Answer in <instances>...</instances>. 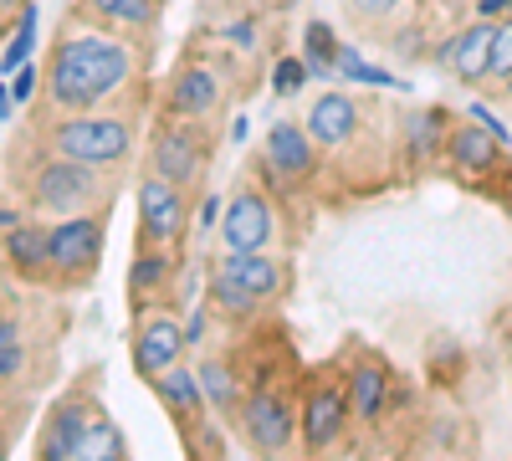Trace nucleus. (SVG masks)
I'll list each match as a JSON object with an SVG mask.
<instances>
[{
  "label": "nucleus",
  "mask_w": 512,
  "mask_h": 461,
  "mask_svg": "<svg viewBox=\"0 0 512 461\" xmlns=\"http://www.w3.org/2000/svg\"><path fill=\"white\" fill-rule=\"evenodd\" d=\"M134 72L123 41L82 31V36H62V47L52 52L47 67V98L57 108H93L98 98H108L113 88H123V77Z\"/></svg>",
  "instance_id": "1"
},
{
  "label": "nucleus",
  "mask_w": 512,
  "mask_h": 461,
  "mask_svg": "<svg viewBox=\"0 0 512 461\" xmlns=\"http://www.w3.org/2000/svg\"><path fill=\"white\" fill-rule=\"evenodd\" d=\"M52 144H57V154H67V159H82V164H118L123 154H128V123L123 118H67V123H57V134H52Z\"/></svg>",
  "instance_id": "2"
},
{
  "label": "nucleus",
  "mask_w": 512,
  "mask_h": 461,
  "mask_svg": "<svg viewBox=\"0 0 512 461\" xmlns=\"http://www.w3.org/2000/svg\"><path fill=\"white\" fill-rule=\"evenodd\" d=\"M93 200H98V175H93V164H82V159H67L62 154L36 180V211L77 216V211H88Z\"/></svg>",
  "instance_id": "3"
},
{
  "label": "nucleus",
  "mask_w": 512,
  "mask_h": 461,
  "mask_svg": "<svg viewBox=\"0 0 512 461\" xmlns=\"http://www.w3.org/2000/svg\"><path fill=\"white\" fill-rule=\"evenodd\" d=\"M98 251H103V221L98 216H62L47 231V267L57 277H82L98 267Z\"/></svg>",
  "instance_id": "4"
},
{
  "label": "nucleus",
  "mask_w": 512,
  "mask_h": 461,
  "mask_svg": "<svg viewBox=\"0 0 512 461\" xmlns=\"http://www.w3.org/2000/svg\"><path fill=\"white\" fill-rule=\"evenodd\" d=\"M139 231H144V246H175L185 236V195L175 180L149 175L139 185Z\"/></svg>",
  "instance_id": "5"
},
{
  "label": "nucleus",
  "mask_w": 512,
  "mask_h": 461,
  "mask_svg": "<svg viewBox=\"0 0 512 461\" xmlns=\"http://www.w3.org/2000/svg\"><path fill=\"white\" fill-rule=\"evenodd\" d=\"M292 405L282 400V395H272V390H256L246 405H241V431H246V441L256 446V451H287V441H292Z\"/></svg>",
  "instance_id": "6"
},
{
  "label": "nucleus",
  "mask_w": 512,
  "mask_h": 461,
  "mask_svg": "<svg viewBox=\"0 0 512 461\" xmlns=\"http://www.w3.org/2000/svg\"><path fill=\"white\" fill-rule=\"evenodd\" d=\"M98 405L93 400H82V395H72V400H62L52 415H47V431H41V456H52V461H72L77 451H82V436H88V426L98 421Z\"/></svg>",
  "instance_id": "7"
},
{
  "label": "nucleus",
  "mask_w": 512,
  "mask_h": 461,
  "mask_svg": "<svg viewBox=\"0 0 512 461\" xmlns=\"http://www.w3.org/2000/svg\"><path fill=\"white\" fill-rule=\"evenodd\" d=\"M221 236L231 251H262L272 241V205L256 190H241L221 216Z\"/></svg>",
  "instance_id": "8"
},
{
  "label": "nucleus",
  "mask_w": 512,
  "mask_h": 461,
  "mask_svg": "<svg viewBox=\"0 0 512 461\" xmlns=\"http://www.w3.org/2000/svg\"><path fill=\"white\" fill-rule=\"evenodd\" d=\"M185 328L175 323V318H149L144 328H139V339H134V369L139 374H149V380H159V374L169 369V364H180V354H185Z\"/></svg>",
  "instance_id": "9"
},
{
  "label": "nucleus",
  "mask_w": 512,
  "mask_h": 461,
  "mask_svg": "<svg viewBox=\"0 0 512 461\" xmlns=\"http://www.w3.org/2000/svg\"><path fill=\"white\" fill-rule=\"evenodd\" d=\"M492 41H497V21H477V26H466L456 41H446V52H441V62L461 77V82H482V77H492Z\"/></svg>",
  "instance_id": "10"
},
{
  "label": "nucleus",
  "mask_w": 512,
  "mask_h": 461,
  "mask_svg": "<svg viewBox=\"0 0 512 461\" xmlns=\"http://www.w3.org/2000/svg\"><path fill=\"white\" fill-rule=\"evenodd\" d=\"M154 170L175 185H190L200 175V139L190 129H159L154 134Z\"/></svg>",
  "instance_id": "11"
},
{
  "label": "nucleus",
  "mask_w": 512,
  "mask_h": 461,
  "mask_svg": "<svg viewBox=\"0 0 512 461\" xmlns=\"http://www.w3.org/2000/svg\"><path fill=\"white\" fill-rule=\"evenodd\" d=\"M354 129H359V108H354L344 93H323V98L308 108V134H313V144L338 149V144L354 139Z\"/></svg>",
  "instance_id": "12"
},
{
  "label": "nucleus",
  "mask_w": 512,
  "mask_h": 461,
  "mask_svg": "<svg viewBox=\"0 0 512 461\" xmlns=\"http://www.w3.org/2000/svg\"><path fill=\"white\" fill-rule=\"evenodd\" d=\"M344 415H349L344 395L328 390V385H318V390L308 395V405H303V441H308L313 451L333 446V441H338V431H344Z\"/></svg>",
  "instance_id": "13"
},
{
  "label": "nucleus",
  "mask_w": 512,
  "mask_h": 461,
  "mask_svg": "<svg viewBox=\"0 0 512 461\" xmlns=\"http://www.w3.org/2000/svg\"><path fill=\"white\" fill-rule=\"evenodd\" d=\"M169 108L185 118H205L221 108V82L210 77L205 67H180L175 82H169Z\"/></svg>",
  "instance_id": "14"
},
{
  "label": "nucleus",
  "mask_w": 512,
  "mask_h": 461,
  "mask_svg": "<svg viewBox=\"0 0 512 461\" xmlns=\"http://www.w3.org/2000/svg\"><path fill=\"white\" fill-rule=\"evenodd\" d=\"M313 134L308 123H277V129L267 134V164L282 175H308L313 170Z\"/></svg>",
  "instance_id": "15"
},
{
  "label": "nucleus",
  "mask_w": 512,
  "mask_h": 461,
  "mask_svg": "<svg viewBox=\"0 0 512 461\" xmlns=\"http://www.w3.org/2000/svg\"><path fill=\"white\" fill-rule=\"evenodd\" d=\"M221 272L236 277L241 287H251L256 298H277V292H282V267L272 257H262V251H226Z\"/></svg>",
  "instance_id": "16"
},
{
  "label": "nucleus",
  "mask_w": 512,
  "mask_h": 461,
  "mask_svg": "<svg viewBox=\"0 0 512 461\" xmlns=\"http://www.w3.org/2000/svg\"><path fill=\"white\" fill-rule=\"evenodd\" d=\"M497 134L492 129H477V123H466V129L451 134V159H456V170L461 175H482L497 164Z\"/></svg>",
  "instance_id": "17"
},
{
  "label": "nucleus",
  "mask_w": 512,
  "mask_h": 461,
  "mask_svg": "<svg viewBox=\"0 0 512 461\" xmlns=\"http://www.w3.org/2000/svg\"><path fill=\"white\" fill-rule=\"evenodd\" d=\"M159 400L180 415V421H190V415H200V405H205V390H200V369H185V364H169L164 374H159Z\"/></svg>",
  "instance_id": "18"
},
{
  "label": "nucleus",
  "mask_w": 512,
  "mask_h": 461,
  "mask_svg": "<svg viewBox=\"0 0 512 461\" xmlns=\"http://www.w3.org/2000/svg\"><path fill=\"white\" fill-rule=\"evenodd\" d=\"M384 390H390V380H384L379 364H359L354 380H349V405L359 421H374V415L384 410Z\"/></svg>",
  "instance_id": "19"
},
{
  "label": "nucleus",
  "mask_w": 512,
  "mask_h": 461,
  "mask_svg": "<svg viewBox=\"0 0 512 461\" xmlns=\"http://www.w3.org/2000/svg\"><path fill=\"white\" fill-rule=\"evenodd\" d=\"M6 257H11L16 272L36 277L41 267H47V231H41V226H16V231H6Z\"/></svg>",
  "instance_id": "20"
},
{
  "label": "nucleus",
  "mask_w": 512,
  "mask_h": 461,
  "mask_svg": "<svg viewBox=\"0 0 512 461\" xmlns=\"http://www.w3.org/2000/svg\"><path fill=\"white\" fill-rule=\"evenodd\" d=\"M77 456L82 461H118V456H128V441H123V431L108 421V415H98V421L88 426V436H82Z\"/></svg>",
  "instance_id": "21"
},
{
  "label": "nucleus",
  "mask_w": 512,
  "mask_h": 461,
  "mask_svg": "<svg viewBox=\"0 0 512 461\" xmlns=\"http://www.w3.org/2000/svg\"><path fill=\"white\" fill-rule=\"evenodd\" d=\"M210 298H216V308H221V313H231V318H251V313H256V303H262L251 287H241V282H236V277H226V272H216V282H210Z\"/></svg>",
  "instance_id": "22"
},
{
  "label": "nucleus",
  "mask_w": 512,
  "mask_h": 461,
  "mask_svg": "<svg viewBox=\"0 0 512 461\" xmlns=\"http://www.w3.org/2000/svg\"><path fill=\"white\" fill-rule=\"evenodd\" d=\"M164 282H169V257H164V251H149V257H139V262H134V277H128V287H134L139 303L154 298V292H164Z\"/></svg>",
  "instance_id": "23"
},
{
  "label": "nucleus",
  "mask_w": 512,
  "mask_h": 461,
  "mask_svg": "<svg viewBox=\"0 0 512 461\" xmlns=\"http://www.w3.org/2000/svg\"><path fill=\"white\" fill-rule=\"evenodd\" d=\"M88 6L103 16V21H113V26H149L154 21V0H88Z\"/></svg>",
  "instance_id": "24"
},
{
  "label": "nucleus",
  "mask_w": 512,
  "mask_h": 461,
  "mask_svg": "<svg viewBox=\"0 0 512 461\" xmlns=\"http://www.w3.org/2000/svg\"><path fill=\"white\" fill-rule=\"evenodd\" d=\"M200 390L216 410H236V374L226 364H200Z\"/></svg>",
  "instance_id": "25"
},
{
  "label": "nucleus",
  "mask_w": 512,
  "mask_h": 461,
  "mask_svg": "<svg viewBox=\"0 0 512 461\" xmlns=\"http://www.w3.org/2000/svg\"><path fill=\"white\" fill-rule=\"evenodd\" d=\"M308 72H338V41H333V31L323 26V21H313L308 26Z\"/></svg>",
  "instance_id": "26"
},
{
  "label": "nucleus",
  "mask_w": 512,
  "mask_h": 461,
  "mask_svg": "<svg viewBox=\"0 0 512 461\" xmlns=\"http://www.w3.org/2000/svg\"><path fill=\"white\" fill-rule=\"evenodd\" d=\"M31 47H36V6H26V11H21L16 41H11V47H6V57H0V77H6V72H16V67H26Z\"/></svg>",
  "instance_id": "27"
},
{
  "label": "nucleus",
  "mask_w": 512,
  "mask_h": 461,
  "mask_svg": "<svg viewBox=\"0 0 512 461\" xmlns=\"http://www.w3.org/2000/svg\"><path fill=\"white\" fill-rule=\"evenodd\" d=\"M338 72H344V77H354V82H374V88H395V77L384 72V67H369V62H359V52H354V47H338Z\"/></svg>",
  "instance_id": "28"
},
{
  "label": "nucleus",
  "mask_w": 512,
  "mask_h": 461,
  "mask_svg": "<svg viewBox=\"0 0 512 461\" xmlns=\"http://www.w3.org/2000/svg\"><path fill=\"white\" fill-rule=\"evenodd\" d=\"M308 82V62H297V57H282L277 67H272V88L282 93V98H292L297 88Z\"/></svg>",
  "instance_id": "29"
},
{
  "label": "nucleus",
  "mask_w": 512,
  "mask_h": 461,
  "mask_svg": "<svg viewBox=\"0 0 512 461\" xmlns=\"http://www.w3.org/2000/svg\"><path fill=\"white\" fill-rule=\"evenodd\" d=\"M492 77H512V21L497 26V41H492Z\"/></svg>",
  "instance_id": "30"
},
{
  "label": "nucleus",
  "mask_w": 512,
  "mask_h": 461,
  "mask_svg": "<svg viewBox=\"0 0 512 461\" xmlns=\"http://www.w3.org/2000/svg\"><path fill=\"white\" fill-rule=\"evenodd\" d=\"M410 129H415V154H425L436 144V134H441V113H415Z\"/></svg>",
  "instance_id": "31"
},
{
  "label": "nucleus",
  "mask_w": 512,
  "mask_h": 461,
  "mask_svg": "<svg viewBox=\"0 0 512 461\" xmlns=\"http://www.w3.org/2000/svg\"><path fill=\"white\" fill-rule=\"evenodd\" d=\"M21 364H26L21 339H16V344H0V380H11V374H21Z\"/></svg>",
  "instance_id": "32"
},
{
  "label": "nucleus",
  "mask_w": 512,
  "mask_h": 461,
  "mask_svg": "<svg viewBox=\"0 0 512 461\" xmlns=\"http://www.w3.org/2000/svg\"><path fill=\"white\" fill-rule=\"evenodd\" d=\"M11 93H16V103H26V98L36 93V72H31V67H16V77H11Z\"/></svg>",
  "instance_id": "33"
},
{
  "label": "nucleus",
  "mask_w": 512,
  "mask_h": 461,
  "mask_svg": "<svg viewBox=\"0 0 512 461\" xmlns=\"http://www.w3.org/2000/svg\"><path fill=\"white\" fill-rule=\"evenodd\" d=\"M349 6H354V11H369V16H384L390 6H400V0H349Z\"/></svg>",
  "instance_id": "34"
},
{
  "label": "nucleus",
  "mask_w": 512,
  "mask_h": 461,
  "mask_svg": "<svg viewBox=\"0 0 512 461\" xmlns=\"http://www.w3.org/2000/svg\"><path fill=\"white\" fill-rule=\"evenodd\" d=\"M221 221V200L216 195H205V205H200V226H216Z\"/></svg>",
  "instance_id": "35"
},
{
  "label": "nucleus",
  "mask_w": 512,
  "mask_h": 461,
  "mask_svg": "<svg viewBox=\"0 0 512 461\" xmlns=\"http://www.w3.org/2000/svg\"><path fill=\"white\" fill-rule=\"evenodd\" d=\"M185 339H190V344H200V339H205V313H190V323H185Z\"/></svg>",
  "instance_id": "36"
},
{
  "label": "nucleus",
  "mask_w": 512,
  "mask_h": 461,
  "mask_svg": "<svg viewBox=\"0 0 512 461\" xmlns=\"http://www.w3.org/2000/svg\"><path fill=\"white\" fill-rule=\"evenodd\" d=\"M11 108H16V93H11V82H0V123L11 118Z\"/></svg>",
  "instance_id": "37"
},
{
  "label": "nucleus",
  "mask_w": 512,
  "mask_h": 461,
  "mask_svg": "<svg viewBox=\"0 0 512 461\" xmlns=\"http://www.w3.org/2000/svg\"><path fill=\"white\" fill-rule=\"evenodd\" d=\"M477 11H482L487 21H497V16L507 11V0H477Z\"/></svg>",
  "instance_id": "38"
},
{
  "label": "nucleus",
  "mask_w": 512,
  "mask_h": 461,
  "mask_svg": "<svg viewBox=\"0 0 512 461\" xmlns=\"http://www.w3.org/2000/svg\"><path fill=\"white\" fill-rule=\"evenodd\" d=\"M16 226H21V221H16L11 211H0V231H16Z\"/></svg>",
  "instance_id": "39"
},
{
  "label": "nucleus",
  "mask_w": 512,
  "mask_h": 461,
  "mask_svg": "<svg viewBox=\"0 0 512 461\" xmlns=\"http://www.w3.org/2000/svg\"><path fill=\"white\" fill-rule=\"evenodd\" d=\"M11 6H21V0H0V11H11Z\"/></svg>",
  "instance_id": "40"
},
{
  "label": "nucleus",
  "mask_w": 512,
  "mask_h": 461,
  "mask_svg": "<svg viewBox=\"0 0 512 461\" xmlns=\"http://www.w3.org/2000/svg\"><path fill=\"white\" fill-rule=\"evenodd\" d=\"M0 456H6V441H0Z\"/></svg>",
  "instance_id": "41"
},
{
  "label": "nucleus",
  "mask_w": 512,
  "mask_h": 461,
  "mask_svg": "<svg viewBox=\"0 0 512 461\" xmlns=\"http://www.w3.org/2000/svg\"><path fill=\"white\" fill-rule=\"evenodd\" d=\"M507 11H512V0H507Z\"/></svg>",
  "instance_id": "42"
},
{
  "label": "nucleus",
  "mask_w": 512,
  "mask_h": 461,
  "mask_svg": "<svg viewBox=\"0 0 512 461\" xmlns=\"http://www.w3.org/2000/svg\"><path fill=\"white\" fill-rule=\"evenodd\" d=\"M507 82H512V77H507ZM507 93H512V88H507Z\"/></svg>",
  "instance_id": "43"
}]
</instances>
